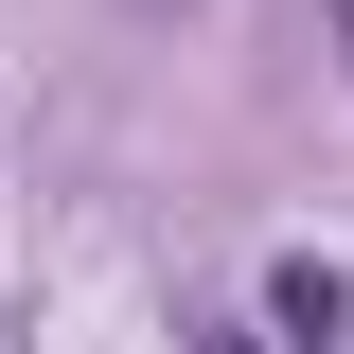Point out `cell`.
Returning <instances> with one entry per match:
<instances>
[{
    "label": "cell",
    "instance_id": "6da1fadb",
    "mask_svg": "<svg viewBox=\"0 0 354 354\" xmlns=\"http://www.w3.org/2000/svg\"><path fill=\"white\" fill-rule=\"evenodd\" d=\"M266 337L283 354H354V283L337 266H283V283H266Z\"/></svg>",
    "mask_w": 354,
    "mask_h": 354
}]
</instances>
